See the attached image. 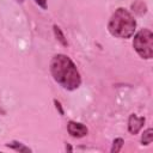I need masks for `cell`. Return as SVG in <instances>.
Segmentation results:
<instances>
[{
	"mask_svg": "<svg viewBox=\"0 0 153 153\" xmlns=\"http://www.w3.org/2000/svg\"><path fill=\"white\" fill-rule=\"evenodd\" d=\"M49 69L55 82L67 91H74L81 85V75L75 63L65 54L54 55L50 60Z\"/></svg>",
	"mask_w": 153,
	"mask_h": 153,
	"instance_id": "6da1fadb",
	"label": "cell"
},
{
	"mask_svg": "<svg viewBox=\"0 0 153 153\" xmlns=\"http://www.w3.org/2000/svg\"><path fill=\"white\" fill-rule=\"evenodd\" d=\"M136 30V20L134 16L126 8L118 7L111 14L108 23V31L117 38H130Z\"/></svg>",
	"mask_w": 153,
	"mask_h": 153,
	"instance_id": "7a4b0ae2",
	"label": "cell"
},
{
	"mask_svg": "<svg viewBox=\"0 0 153 153\" xmlns=\"http://www.w3.org/2000/svg\"><path fill=\"white\" fill-rule=\"evenodd\" d=\"M133 48L141 59L151 60L153 57V33L149 29H141L134 35Z\"/></svg>",
	"mask_w": 153,
	"mask_h": 153,
	"instance_id": "3957f363",
	"label": "cell"
},
{
	"mask_svg": "<svg viewBox=\"0 0 153 153\" xmlns=\"http://www.w3.org/2000/svg\"><path fill=\"white\" fill-rule=\"evenodd\" d=\"M67 131L72 137L75 139H80L87 135L88 129L84 123L80 122H75V121H69L67 123Z\"/></svg>",
	"mask_w": 153,
	"mask_h": 153,
	"instance_id": "277c9868",
	"label": "cell"
},
{
	"mask_svg": "<svg viewBox=\"0 0 153 153\" xmlns=\"http://www.w3.org/2000/svg\"><path fill=\"white\" fill-rule=\"evenodd\" d=\"M145 122H146V118L143 116H137L136 114H131L128 118V130H129V133L133 134V135L137 134L142 129Z\"/></svg>",
	"mask_w": 153,
	"mask_h": 153,
	"instance_id": "5b68a950",
	"label": "cell"
},
{
	"mask_svg": "<svg viewBox=\"0 0 153 153\" xmlns=\"http://www.w3.org/2000/svg\"><path fill=\"white\" fill-rule=\"evenodd\" d=\"M6 147L16 151V152H20V153H30L32 152L31 148H29L27 146H25L23 142H19V141H11L8 143H6Z\"/></svg>",
	"mask_w": 153,
	"mask_h": 153,
	"instance_id": "8992f818",
	"label": "cell"
},
{
	"mask_svg": "<svg viewBox=\"0 0 153 153\" xmlns=\"http://www.w3.org/2000/svg\"><path fill=\"white\" fill-rule=\"evenodd\" d=\"M131 10L136 14L142 16V14H145L147 12V5L143 1H141V0H136L135 2L131 4Z\"/></svg>",
	"mask_w": 153,
	"mask_h": 153,
	"instance_id": "52a82bcc",
	"label": "cell"
},
{
	"mask_svg": "<svg viewBox=\"0 0 153 153\" xmlns=\"http://www.w3.org/2000/svg\"><path fill=\"white\" fill-rule=\"evenodd\" d=\"M53 31H54V36H55V38L57 39V42H60L63 47H67V45H68V42H67V38L65 37V35H63L61 27L55 24V25H53Z\"/></svg>",
	"mask_w": 153,
	"mask_h": 153,
	"instance_id": "ba28073f",
	"label": "cell"
},
{
	"mask_svg": "<svg viewBox=\"0 0 153 153\" xmlns=\"http://www.w3.org/2000/svg\"><path fill=\"white\" fill-rule=\"evenodd\" d=\"M152 141H153V129L147 128L141 135V145L148 146L149 143H152Z\"/></svg>",
	"mask_w": 153,
	"mask_h": 153,
	"instance_id": "9c48e42d",
	"label": "cell"
},
{
	"mask_svg": "<svg viewBox=\"0 0 153 153\" xmlns=\"http://www.w3.org/2000/svg\"><path fill=\"white\" fill-rule=\"evenodd\" d=\"M123 145H124V140L122 137H116L112 141V146H111V149H110L111 153H118L122 149Z\"/></svg>",
	"mask_w": 153,
	"mask_h": 153,
	"instance_id": "30bf717a",
	"label": "cell"
},
{
	"mask_svg": "<svg viewBox=\"0 0 153 153\" xmlns=\"http://www.w3.org/2000/svg\"><path fill=\"white\" fill-rule=\"evenodd\" d=\"M54 104H55V108H56V110L59 111V114L62 116V115H63V109H62V105H61V103H60L57 99H54Z\"/></svg>",
	"mask_w": 153,
	"mask_h": 153,
	"instance_id": "8fae6325",
	"label": "cell"
},
{
	"mask_svg": "<svg viewBox=\"0 0 153 153\" xmlns=\"http://www.w3.org/2000/svg\"><path fill=\"white\" fill-rule=\"evenodd\" d=\"M41 8H43V10H45L47 8V0H33Z\"/></svg>",
	"mask_w": 153,
	"mask_h": 153,
	"instance_id": "7c38bea8",
	"label": "cell"
},
{
	"mask_svg": "<svg viewBox=\"0 0 153 153\" xmlns=\"http://www.w3.org/2000/svg\"><path fill=\"white\" fill-rule=\"evenodd\" d=\"M14 1H17L18 4H23L24 2V0H14Z\"/></svg>",
	"mask_w": 153,
	"mask_h": 153,
	"instance_id": "4fadbf2b",
	"label": "cell"
}]
</instances>
